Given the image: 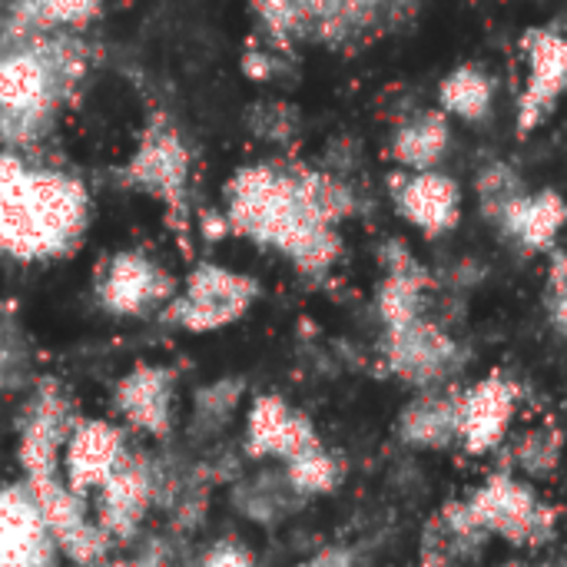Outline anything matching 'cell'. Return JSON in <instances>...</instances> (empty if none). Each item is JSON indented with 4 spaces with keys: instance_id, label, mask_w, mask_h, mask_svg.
I'll return each instance as SVG.
<instances>
[{
    "instance_id": "13",
    "label": "cell",
    "mask_w": 567,
    "mask_h": 567,
    "mask_svg": "<svg viewBox=\"0 0 567 567\" xmlns=\"http://www.w3.org/2000/svg\"><path fill=\"white\" fill-rule=\"evenodd\" d=\"M120 465H123L120 435L103 422H86L70 439L66 449V492L76 498L93 488H103Z\"/></svg>"
},
{
    "instance_id": "5",
    "label": "cell",
    "mask_w": 567,
    "mask_h": 567,
    "mask_svg": "<svg viewBox=\"0 0 567 567\" xmlns=\"http://www.w3.org/2000/svg\"><path fill=\"white\" fill-rule=\"evenodd\" d=\"M465 515L482 535H498L512 545H538L551 532V512L512 475H495L482 492H475Z\"/></svg>"
},
{
    "instance_id": "8",
    "label": "cell",
    "mask_w": 567,
    "mask_h": 567,
    "mask_svg": "<svg viewBox=\"0 0 567 567\" xmlns=\"http://www.w3.org/2000/svg\"><path fill=\"white\" fill-rule=\"evenodd\" d=\"M0 567H53V528L33 488H0Z\"/></svg>"
},
{
    "instance_id": "16",
    "label": "cell",
    "mask_w": 567,
    "mask_h": 567,
    "mask_svg": "<svg viewBox=\"0 0 567 567\" xmlns=\"http://www.w3.org/2000/svg\"><path fill=\"white\" fill-rule=\"evenodd\" d=\"M452 146V126H449V113L445 110H419L415 116H409L392 140V156L412 169V173H425L435 169L442 163V156Z\"/></svg>"
},
{
    "instance_id": "24",
    "label": "cell",
    "mask_w": 567,
    "mask_h": 567,
    "mask_svg": "<svg viewBox=\"0 0 567 567\" xmlns=\"http://www.w3.org/2000/svg\"><path fill=\"white\" fill-rule=\"evenodd\" d=\"M518 462L528 468V472H548L555 462H558V442L551 435H532L522 452H518Z\"/></svg>"
},
{
    "instance_id": "20",
    "label": "cell",
    "mask_w": 567,
    "mask_h": 567,
    "mask_svg": "<svg viewBox=\"0 0 567 567\" xmlns=\"http://www.w3.org/2000/svg\"><path fill=\"white\" fill-rule=\"evenodd\" d=\"M326 0H256L259 17L279 37H312Z\"/></svg>"
},
{
    "instance_id": "6",
    "label": "cell",
    "mask_w": 567,
    "mask_h": 567,
    "mask_svg": "<svg viewBox=\"0 0 567 567\" xmlns=\"http://www.w3.org/2000/svg\"><path fill=\"white\" fill-rule=\"evenodd\" d=\"M176 296L173 276L140 249H123L106 259L96 279V299L116 316H146L166 309Z\"/></svg>"
},
{
    "instance_id": "11",
    "label": "cell",
    "mask_w": 567,
    "mask_h": 567,
    "mask_svg": "<svg viewBox=\"0 0 567 567\" xmlns=\"http://www.w3.org/2000/svg\"><path fill=\"white\" fill-rule=\"evenodd\" d=\"M518 392L512 382L492 375L458 395V442L468 452H488L508 432Z\"/></svg>"
},
{
    "instance_id": "27",
    "label": "cell",
    "mask_w": 567,
    "mask_h": 567,
    "mask_svg": "<svg viewBox=\"0 0 567 567\" xmlns=\"http://www.w3.org/2000/svg\"><path fill=\"white\" fill-rule=\"evenodd\" d=\"M551 286H555V292L567 289V249L555 252V262H551Z\"/></svg>"
},
{
    "instance_id": "18",
    "label": "cell",
    "mask_w": 567,
    "mask_h": 567,
    "mask_svg": "<svg viewBox=\"0 0 567 567\" xmlns=\"http://www.w3.org/2000/svg\"><path fill=\"white\" fill-rule=\"evenodd\" d=\"M120 409L130 422L156 432L169 415V375L163 369H136L120 385Z\"/></svg>"
},
{
    "instance_id": "26",
    "label": "cell",
    "mask_w": 567,
    "mask_h": 567,
    "mask_svg": "<svg viewBox=\"0 0 567 567\" xmlns=\"http://www.w3.org/2000/svg\"><path fill=\"white\" fill-rule=\"evenodd\" d=\"M206 567H252L249 565V558L243 555V551H236V548H223V551H216Z\"/></svg>"
},
{
    "instance_id": "12",
    "label": "cell",
    "mask_w": 567,
    "mask_h": 567,
    "mask_svg": "<svg viewBox=\"0 0 567 567\" xmlns=\"http://www.w3.org/2000/svg\"><path fill=\"white\" fill-rule=\"evenodd\" d=\"M395 203L409 223H415L425 236H442L462 219V189L455 179L439 169L412 173L395 186Z\"/></svg>"
},
{
    "instance_id": "17",
    "label": "cell",
    "mask_w": 567,
    "mask_h": 567,
    "mask_svg": "<svg viewBox=\"0 0 567 567\" xmlns=\"http://www.w3.org/2000/svg\"><path fill=\"white\" fill-rule=\"evenodd\" d=\"M495 93H498L495 76L475 63H465L442 80L439 103L452 116H462L468 123H482L495 110Z\"/></svg>"
},
{
    "instance_id": "1",
    "label": "cell",
    "mask_w": 567,
    "mask_h": 567,
    "mask_svg": "<svg viewBox=\"0 0 567 567\" xmlns=\"http://www.w3.org/2000/svg\"><path fill=\"white\" fill-rule=\"evenodd\" d=\"M226 199L236 233L282 252L302 272H326L339 259L342 243L316 203L312 169L246 166L233 176Z\"/></svg>"
},
{
    "instance_id": "19",
    "label": "cell",
    "mask_w": 567,
    "mask_h": 567,
    "mask_svg": "<svg viewBox=\"0 0 567 567\" xmlns=\"http://www.w3.org/2000/svg\"><path fill=\"white\" fill-rule=\"evenodd\" d=\"M405 442L442 449L449 442H458V399L445 395H425L412 409H405L402 419Z\"/></svg>"
},
{
    "instance_id": "15",
    "label": "cell",
    "mask_w": 567,
    "mask_h": 567,
    "mask_svg": "<svg viewBox=\"0 0 567 567\" xmlns=\"http://www.w3.org/2000/svg\"><path fill=\"white\" fill-rule=\"evenodd\" d=\"M565 223L567 203L551 189L518 196L508 206V213L498 219L502 233L525 249H548L558 239V233L565 229Z\"/></svg>"
},
{
    "instance_id": "9",
    "label": "cell",
    "mask_w": 567,
    "mask_h": 567,
    "mask_svg": "<svg viewBox=\"0 0 567 567\" xmlns=\"http://www.w3.org/2000/svg\"><path fill=\"white\" fill-rule=\"evenodd\" d=\"M458 362V346L425 316L389 329V365L412 385H435Z\"/></svg>"
},
{
    "instance_id": "10",
    "label": "cell",
    "mask_w": 567,
    "mask_h": 567,
    "mask_svg": "<svg viewBox=\"0 0 567 567\" xmlns=\"http://www.w3.org/2000/svg\"><path fill=\"white\" fill-rule=\"evenodd\" d=\"M528 47V86L522 93L518 123L522 133H532L538 123L548 120L555 103L567 90V37L555 30H532L525 37Z\"/></svg>"
},
{
    "instance_id": "25",
    "label": "cell",
    "mask_w": 567,
    "mask_h": 567,
    "mask_svg": "<svg viewBox=\"0 0 567 567\" xmlns=\"http://www.w3.org/2000/svg\"><path fill=\"white\" fill-rule=\"evenodd\" d=\"M259 113H262V120L256 123L259 136H269V140H286V136H292V130H296V113H292L286 103H266Z\"/></svg>"
},
{
    "instance_id": "22",
    "label": "cell",
    "mask_w": 567,
    "mask_h": 567,
    "mask_svg": "<svg viewBox=\"0 0 567 567\" xmlns=\"http://www.w3.org/2000/svg\"><path fill=\"white\" fill-rule=\"evenodd\" d=\"M23 7L30 30H63L86 23L100 10V0H23Z\"/></svg>"
},
{
    "instance_id": "29",
    "label": "cell",
    "mask_w": 567,
    "mask_h": 567,
    "mask_svg": "<svg viewBox=\"0 0 567 567\" xmlns=\"http://www.w3.org/2000/svg\"><path fill=\"white\" fill-rule=\"evenodd\" d=\"M0 355H3V339H0Z\"/></svg>"
},
{
    "instance_id": "2",
    "label": "cell",
    "mask_w": 567,
    "mask_h": 567,
    "mask_svg": "<svg viewBox=\"0 0 567 567\" xmlns=\"http://www.w3.org/2000/svg\"><path fill=\"white\" fill-rule=\"evenodd\" d=\"M90 223V196L80 179L0 156V252L20 262L66 256Z\"/></svg>"
},
{
    "instance_id": "28",
    "label": "cell",
    "mask_w": 567,
    "mask_h": 567,
    "mask_svg": "<svg viewBox=\"0 0 567 567\" xmlns=\"http://www.w3.org/2000/svg\"><path fill=\"white\" fill-rule=\"evenodd\" d=\"M555 322H558V326L567 332V289L558 292V302H555Z\"/></svg>"
},
{
    "instance_id": "14",
    "label": "cell",
    "mask_w": 567,
    "mask_h": 567,
    "mask_svg": "<svg viewBox=\"0 0 567 567\" xmlns=\"http://www.w3.org/2000/svg\"><path fill=\"white\" fill-rule=\"evenodd\" d=\"M316 435L296 409H289L282 399H259L249 415V449L256 455H279L286 462L299 458L302 452L316 449Z\"/></svg>"
},
{
    "instance_id": "4",
    "label": "cell",
    "mask_w": 567,
    "mask_h": 567,
    "mask_svg": "<svg viewBox=\"0 0 567 567\" xmlns=\"http://www.w3.org/2000/svg\"><path fill=\"white\" fill-rule=\"evenodd\" d=\"M259 296V286L233 269L223 266H199L189 272L186 286L176 289L163 319L189 329V332H213L236 322Z\"/></svg>"
},
{
    "instance_id": "3",
    "label": "cell",
    "mask_w": 567,
    "mask_h": 567,
    "mask_svg": "<svg viewBox=\"0 0 567 567\" xmlns=\"http://www.w3.org/2000/svg\"><path fill=\"white\" fill-rule=\"evenodd\" d=\"M80 73L76 43L50 37V30L10 33L0 43V140L10 146L40 140Z\"/></svg>"
},
{
    "instance_id": "7",
    "label": "cell",
    "mask_w": 567,
    "mask_h": 567,
    "mask_svg": "<svg viewBox=\"0 0 567 567\" xmlns=\"http://www.w3.org/2000/svg\"><path fill=\"white\" fill-rule=\"evenodd\" d=\"M126 176L130 183H136V189H146L150 196L163 199L173 209H186V189H189V150L179 136V130H173L169 123H153L136 153L126 163Z\"/></svg>"
},
{
    "instance_id": "21",
    "label": "cell",
    "mask_w": 567,
    "mask_h": 567,
    "mask_svg": "<svg viewBox=\"0 0 567 567\" xmlns=\"http://www.w3.org/2000/svg\"><path fill=\"white\" fill-rule=\"evenodd\" d=\"M475 186H478L482 213H485V219H492L495 226H498V219L508 213V206H512L518 196H525V183H522V176H518L508 163H492V166H485Z\"/></svg>"
},
{
    "instance_id": "23",
    "label": "cell",
    "mask_w": 567,
    "mask_h": 567,
    "mask_svg": "<svg viewBox=\"0 0 567 567\" xmlns=\"http://www.w3.org/2000/svg\"><path fill=\"white\" fill-rule=\"evenodd\" d=\"M289 482H292L296 492L319 495V492H329L339 482V465L332 462L329 452H322V445H316V449H309V452H302L299 458L289 462Z\"/></svg>"
}]
</instances>
